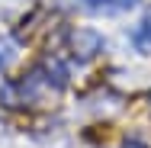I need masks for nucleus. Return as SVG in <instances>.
<instances>
[{
  "label": "nucleus",
  "mask_w": 151,
  "mask_h": 148,
  "mask_svg": "<svg viewBox=\"0 0 151 148\" xmlns=\"http://www.w3.org/2000/svg\"><path fill=\"white\" fill-rule=\"evenodd\" d=\"M16 58V42L13 39H0V71Z\"/></svg>",
  "instance_id": "f03ea898"
},
{
  "label": "nucleus",
  "mask_w": 151,
  "mask_h": 148,
  "mask_svg": "<svg viewBox=\"0 0 151 148\" xmlns=\"http://www.w3.org/2000/svg\"><path fill=\"white\" fill-rule=\"evenodd\" d=\"M125 148H138V145H125Z\"/></svg>",
  "instance_id": "20e7f679"
},
{
  "label": "nucleus",
  "mask_w": 151,
  "mask_h": 148,
  "mask_svg": "<svg viewBox=\"0 0 151 148\" xmlns=\"http://www.w3.org/2000/svg\"><path fill=\"white\" fill-rule=\"evenodd\" d=\"M71 45H74V52H81V58H90V55L100 52L103 39H100L93 29H77L74 35H71Z\"/></svg>",
  "instance_id": "f257e3e1"
},
{
  "label": "nucleus",
  "mask_w": 151,
  "mask_h": 148,
  "mask_svg": "<svg viewBox=\"0 0 151 148\" xmlns=\"http://www.w3.org/2000/svg\"><path fill=\"white\" fill-rule=\"evenodd\" d=\"M135 42H138L142 48H151V19H145V23L135 29Z\"/></svg>",
  "instance_id": "7ed1b4c3"
}]
</instances>
